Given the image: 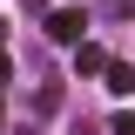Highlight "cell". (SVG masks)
I'll use <instances>...</instances> for the list:
<instances>
[{"label":"cell","instance_id":"1","mask_svg":"<svg viewBox=\"0 0 135 135\" xmlns=\"http://www.w3.org/2000/svg\"><path fill=\"white\" fill-rule=\"evenodd\" d=\"M81 27H88L81 7H54V14H47V34H54V41H68V47H81Z\"/></svg>","mask_w":135,"mask_h":135},{"label":"cell","instance_id":"2","mask_svg":"<svg viewBox=\"0 0 135 135\" xmlns=\"http://www.w3.org/2000/svg\"><path fill=\"white\" fill-rule=\"evenodd\" d=\"M74 68H81V74H108V54H101L95 41H81V47H74Z\"/></svg>","mask_w":135,"mask_h":135},{"label":"cell","instance_id":"3","mask_svg":"<svg viewBox=\"0 0 135 135\" xmlns=\"http://www.w3.org/2000/svg\"><path fill=\"white\" fill-rule=\"evenodd\" d=\"M128 88H135V68L128 61H108V95H128Z\"/></svg>","mask_w":135,"mask_h":135},{"label":"cell","instance_id":"4","mask_svg":"<svg viewBox=\"0 0 135 135\" xmlns=\"http://www.w3.org/2000/svg\"><path fill=\"white\" fill-rule=\"evenodd\" d=\"M0 81H14V61H7V54H0Z\"/></svg>","mask_w":135,"mask_h":135}]
</instances>
